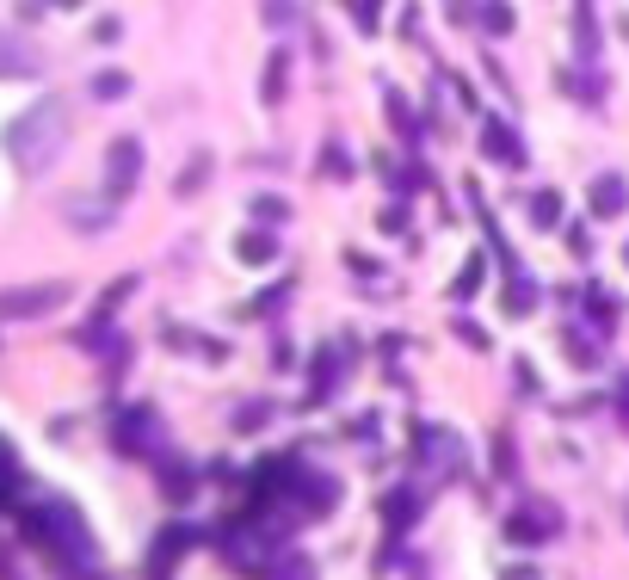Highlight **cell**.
<instances>
[{"instance_id": "1", "label": "cell", "mask_w": 629, "mask_h": 580, "mask_svg": "<svg viewBox=\"0 0 629 580\" xmlns=\"http://www.w3.org/2000/svg\"><path fill=\"white\" fill-rule=\"evenodd\" d=\"M7 155L19 161V173H44L56 155H62V142H68V105L62 99H37L31 112H19L7 124Z\"/></svg>"}, {"instance_id": "2", "label": "cell", "mask_w": 629, "mask_h": 580, "mask_svg": "<svg viewBox=\"0 0 629 580\" xmlns=\"http://www.w3.org/2000/svg\"><path fill=\"white\" fill-rule=\"evenodd\" d=\"M25 531L44 543V550H56L62 556V568H81V574H93V562H99V550H93V537H87V525H81V513H74L68 500H50V506H31L25 513Z\"/></svg>"}, {"instance_id": "3", "label": "cell", "mask_w": 629, "mask_h": 580, "mask_svg": "<svg viewBox=\"0 0 629 580\" xmlns=\"http://www.w3.org/2000/svg\"><path fill=\"white\" fill-rule=\"evenodd\" d=\"M68 303V284H19V290H0V321H37V315H56Z\"/></svg>"}, {"instance_id": "4", "label": "cell", "mask_w": 629, "mask_h": 580, "mask_svg": "<svg viewBox=\"0 0 629 580\" xmlns=\"http://www.w3.org/2000/svg\"><path fill=\"white\" fill-rule=\"evenodd\" d=\"M136 179H142V142H136V136H118V142L105 149V192H111V204L130 198Z\"/></svg>"}, {"instance_id": "5", "label": "cell", "mask_w": 629, "mask_h": 580, "mask_svg": "<svg viewBox=\"0 0 629 580\" xmlns=\"http://www.w3.org/2000/svg\"><path fill=\"white\" fill-rule=\"evenodd\" d=\"M111 439H118V451H155V445H161L155 408H124L118 420H111Z\"/></svg>"}, {"instance_id": "6", "label": "cell", "mask_w": 629, "mask_h": 580, "mask_svg": "<svg viewBox=\"0 0 629 580\" xmlns=\"http://www.w3.org/2000/svg\"><path fill=\"white\" fill-rule=\"evenodd\" d=\"M222 556H229V568H241V574H266L278 556L266 550V537H259L253 525L247 531H229V537H222Z\"/></svg>"}, {"instance_id": "7", "label": "cell", "mask_w": 629, "mask_h": 580, "mask_svg": "<svg viewBox=\"0 0 629 580\" xmlns=\"http://www.w3.org/2000/svg\"><path fill=\"white\" fill-rule=\"evenodd\" d=\"M31 75H44L37 44L19 38V31H0V81H31Z\"/></svg>"}, {"instance_id": "8", "label": "cell", "mask_w": 629, "mask_h": 580, "mask_svg": "<svg viewBox=\"0 0 629 580\" xmlns=\"http://www.w3.org/2000/svg\"><path fill=\"white\" fill-rule=\"evenodd\" d=\"M192 543V525H167L161 537H155V550H148V580H167L173 568H179V550Z\"/></svg>"}, {"instance_id": "9", "label": "cell", "mask_w": 629, "mask_h": 580, "mask_svg": "<svg viewBox=\"0 0 629 580\" xmlns=\"http://www.w3.org/2000/svg\"><path fill=\"white\" fill-rule=\"evenodd\" d=\"M481 155H494L500 167H525V149H518V136L506 118H488L481 124Z\"/></svg>"}, {"instance_id": "10", "label": "cell", "mask_w": 629, "mask_h": 580, "mask_svg": "<svg viewBox=\"0 0 629 580\" xmlns=\"http://www.w3.org/2000/svg\"><path fill=\"white\" fill-rule=\"evenodd\" d=\"M506 537L512 543H543V537H555V513L549 506H525V513L506 519Z\"/></svg>"}, {"instance_id": "11", "label": "cell", "mask_w": 629, "mask_h": 580, "mask_svg": "<svg viewBox=\"0 0 629 580\" xmlns=\"http://www.w3.org/2000/svg\"><path fill=\"white\" fill-rule=\"evenodd\" d=\"M623 204H629L623 173H599V179H592V210H599V216H623Z\"/></svg>"}, {"instance_id": "12", "label": "cell", "mask_w": 629, "mask_h": 580, "mask_svg": "<svg viewBox=\"0 0 629 580\" xmlns=\"http://www.w3.org/2000/svg\"><path fill=\"white\" fill-rule=\"evenodd\" d=\"M414 519H420V500H414V494H407V488H395V494H383V525H389L395 537H401L407 525H414Z\"/></svg>"}, {"instance_id": "13", "label": "cell", "mask_w": 629, "mask_h": 580, "mask_svg": "<svg viewBox=\"0 0 629 580\" xmlns=\"http://www.w3.org/2000/svg\"><path fill=\"white\" fill-rule=\"evenodd\" d=\"M284 75H290V56L272 50L266 56V81H259V99H266V105H284Z\"/></svg>"}, {"instance_id": "14", "label": "cell", "mask_w": 629, "mask_h": 580, "mask_svg": "<svg viewBox=\"0 0 629 580\" xmlns=\"http://www.w3.org/2000/svg\"><path fill=\"white\" fill-rule=\"evenodd\" d=\"M235 253H241L247 266H266L272 253H278V241H272V229H247V235L235 241Z\"/></svg>"}, {"instance_id": "15", "label": "cell", "mask_w": 629, "mask_h": 580, "mask_svg": "<svg viewBox=\"0 0 629 580\" xmlns=\"http://www.w3.org/2000/svg\"><path fill=\"white\" fill-rule=\"evenodd\" d=\"M537 297H543V290H537L531 278H512V284H506V303H500V309H506V315H531V309H537Z\"/></svg>"}, {"instance_id": "16", "label": "cell", "mask_w": 629, "mask_h": 580, "mask_svg": "<svg viewBox=\"0 0 629 580\" xmlns=\"http://www.w3.org/2000/svg\"><path fill=\"white\" fill-rule=\"evenodd\" d=\"M204 179H210V155L198 149L192 161H185V173L173 179V192H179V198H192V192H204Z\"/></svg>"}, {"instance_id": "17", "label": "cell", "mask_w": 629, "mask_h": 580, "mask_svg": "<svg viewBox=\"0 0 629 580\" xmlns=\"http://www.w3.org/2000/svg\"><path fill=\"white\" fill-rule=\"evenodd\" d=\"M68 223L81 229V235H99V229L111 223V210H105V204H68Z\"/></svg>"}, {"instance_id": "18", "label": "cell", "mask_w": 629, "mask_h": 580, "mask_svg": "<svg viewBox=\"0 0 629 580\" xmlns=\"http://www.w3.org/2000/svg\"><path fill=\"white\" fill-rule=\"evenodd\" d=\"M481 25H488V38H506V31H512L518 19H512L506 0H481Z\"/></svg>"}, {"instance_id": "19", "label": "cell", "mask_w": 629, "mask_h": 580, "mask_svg": "<svg viewBox=\"0 0 629 580\" xmlns=\"http://www.w3.org/2000/svg\"><path fill=\"white\" fill-rule=\"evenodd\" d=\"M340 7L352 13V25L364 31V38H377V13H383V0H340Z\"/></svg>"}, {"instance_id": "20", "label": "cell", "mask_w": 629, "mask_h": 580, "mask_svg": "<svg viewBox=\"0 0 629 580\" xmlns=\"http://www.w3.org/2000/svg\"><path fill=\"white\" fill-rule=\"evenodd\" d=\"M321 173H327V179H340V186H346V179H352L358 167H352V155L340 149V142H327V149H321Z\"/></svg>"}, {"instance_id": "21", "label": "cell", "mask_w": 629, "mask_h": 580, "mask_svg": "<svg viewBox=\"0 0 629 580\" xmlns=\"http://www.w3.org/2000/svg\"><path fill=\"white\" fill-rule=\"evenodd\" d=\"M272 580H315V562H309L303 550H290V556H278V568H272Z\"/></svg>"}, {"instance_id": "22", "label": "cell", "mask_w": 629, "mask_h": 580, "mask_svg": "<svg viewBox=\"0 0 629 580\" xmlns=\"http://www.w3.org/2000/svg\"><path fill=\"white\" fill-rule=\"evenodd\" d=\"M531 223H537V229H555V223H562V198H555V192H537V198H531Z\"/></svg>"}, {"instance_id": "23", "label": "cell", "mask_w": 629, "mask_h": 580, "mask_svg": "<svg viewBox=\"0 0 629 580\" xmlns=\"http://www.w3.org/2000/svg\"><path fill=\"white\" fill-rule=\"evenodd\" d=\"M130 93V75L124 68H105V75H93V99H124Z\"/></svg>"}, {"instance_id": "24", "label": "cell", "mask_w": 629, "mask_h": 580, "mask_svg": "<svg viewBox=\"0 0 629 580\" xmlns=\"http://www.w3.org/2000/svg\"><path fill=\"white\" fill-rule=\"evenodd\" d=\"M481 266H488L481 253H469V260H463V272H457V284H451V297H457V303H463V297H475V284H481Z\"/></svg>"}, {"instance_id": "25", "label": "cell", "mask_w": 629, "mask_h": 580, "mask_svg": "<svg viewBox=\"0 0 629 580\" xmlns=\"http://www.w3.org/2000/svg\"><path fill=\"white\" fill-rule=\"evenodd\" d=\"M161 488H167L173 500H185V494L198 488V476H192V469H173V463H161Z\"/></svg>"}, {"instance_id": "26", "label": "cell", "mask_w": 629, "mask_h": 580, "mask_svg": "<svg viewBox=\"0 0 629 580\" xmlns=\"http://www.w3.org/2000/svg\"><path fill=\"white\" fill-rule=\"evenodd\" d=\"M389 118H395V130H401V136H420V118L407 112V99H401L395 87H389Z\"/></svg>"}, {"instance_id": "27", "label": "cell", "mask_w": 629, "mask_h": 580, "mask_svg": "<svg viewBox=\"0 0 629 580\" xmlns=\"http://www.w3.org/2000/svg\"><path fill=\"white\" fill-rule=\"evenodd\" d=\"M266 420H272V408H266V402H247V408H235V432H259Z\"/></svg>"}, {"instance_id": "28", "label": "cell", "mask_w": 629, "mask_h": 580, "mask_svg": "<svg viewBox=\"0 0 629 580\" xmlns=\"http://www.w3.org/2000/svg\"><path fill=\"white\" fill-rule=\"evenodd\" d=\"M253 216H259L266 229H278L284 216H290V204H284V198H253Z\"/></svg>"}, {"instance_id": "29", "label": "cell", "mask_w": 629, "mask_h": 580, "mask_svg": "<svg viewBox=\"0 0 629 580\" xmlns=\"http://www.w3.org/2000/svg\"><path fill=\"white\" fill-rule=\"evenodd\" d=\"M574 44H580L586 56L599 50V25H592V13H580V19H574Z\"/></svg>"}, {"instance_id": "30", "label": "cell", "mask_w": 629, "mask_h": 580, "mask_svg": "<svg viewBox=\"0 0 629 580\" xmlns=\"http://www.w3.org/2000/svg\"><path fill=\"white\" fill-rule=\"evenodd\" d=\"M377 229H383V235H401V229H407V204H383Z\"/></svg>"}, {"instance_id": "31", "label": "cell", "mask_w": 629, "mask_h": 580, "mask_svg": "<svg viewBox=\"0 0 629 580\" xmlns=\"http://www.w3.org/2000/svg\"><path fill=\"white\" fill-rule=\"evenodd\" d=\"M296 19V0H266V25H290Z\"/></svg>"}, {"instance_id": "32", "label": "cell", "mask_w": 629, "mask_h": 580, "mask_svg": "<svg viewBox=\"0 0 629 580\" xmlns=\"http://www.w3.org/2000/svg\"><path fill=\"white\" fill-rule=\"evenodd\" d=\"M93 38H99V44H118V38H124V25H118V19H99V25H93Z\"/></svg>"}, {"instance_id": "33", "label": "cell", "mask_w": 629, "mask_h": 580, "mask_svg": "<svg viewBox=\"0 0 629 580\" xmlns=\"http://www.w3.org/2000/svg\"><path fill=\"white\" fill-rule=\"evenodd\" d=\"M13 476H19V469H13V451H7V445H0V494H7V488H13Z\"/></svg>"}, {"instance_id": "34", "label": "cell", "mask_w": 629, "mask_h": 580, "mask_svg": "<svg viewBox=\"0 0 629 580\" xmlns=\"http://www.w3.org/2000/svg\"><path fill=\"white\" fill-rule=\"evenodd\" d=\"M457 334H463V340H469L475 352H488V334H481V328H469V321H457Z\"/></svg>"}, {"instance_id": "35", "label": "cell", "mask_w": 629, "mask_h": 580, "mask_svg": "<svg viewBox=\"0 0 629 580\" xmlns=\"http://www.w3.org/2000/svg\"><path fill=\"white\" fill-rule=\"evenodd\" d=\"M50 7H81V0H50Z\"/></svg>"}, {"instance_id": "36", "label": "cell", "mask_w": 629, "mask_h": 580, "mask_svg": "<svg viewBox=\"0 0 629 580\" xmlns=\"http://www.w3.org/2000/svg\"><path fill=\"white\" fill-rule=\"evenodd\" d=\"M623 260H629V247H623Z\"/></svg>"}]
</instances>
